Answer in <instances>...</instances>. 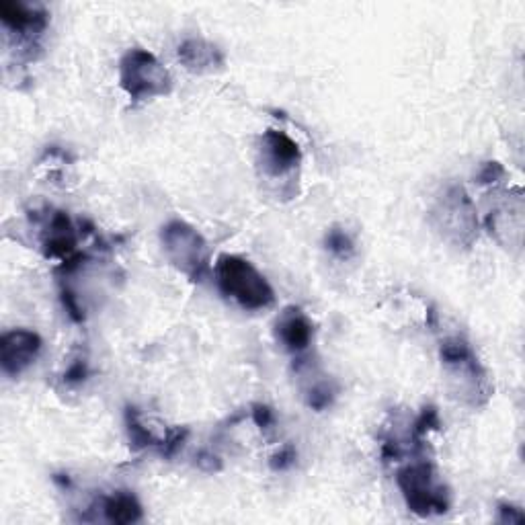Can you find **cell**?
Returning a JSON list of instances; mask_svg holds the SVG:
<instances>
[{
	"mask_svg": "<svg viewBox=\"0 0 525 525\" xmlns=\"http://www.w3.org/2000/svg\"><path fill=\"white\" fill-rule=\"evenodd\" d=\"M439 359L448 378V388L456 400L470 409L489 405L495 392L493 382L466 339L448 337L439 347Z\"/></svg>",
	"mask_w": 525,
	"mask_h": 525,
	"instance_id": "cell-1",
	"label": "cell"
},
{
	"mask_svg": "<svg viewBox=\"0 0 525 525\" xmlns=\"http://www.w3.org/2000/svg\"><path fill=\"white\" fill-rule=\"evenodd\" d=\"M431 228L452 247L468 251L478 240L480 222L472 197L462 185H448L435 197L429 212Z\"/></svg>",
	"mask_w": 525,
	"mask_h": 525,
	"instance_id": "cell-2",
	"label": "cell"
},
{
	"mask_svg": "<svg viewBox=\"0 0 525 525\" xmlns=\"http://www.w3.org/2000/svg\"><path fill=\"white\" fill-rule=\"evenodd\" d=\"M214 273L220 292L242 310L257 312L275 304L271 284L251 261L238 255H220Z\"/></svg>",
	"mask_w": 525,
	"mask_h": 525,
	"instance_id": "cell-3",
	"label": "cell"
},
{
	"mask_svg": "<svg viewBox=\"0 0 525 525\" xmlns=\"http://www.w3.org/2000/svg\"><path fill=\"white\" fill-rule=\"evenodd\" d=\"M119 87L134 103L173 93V76L152 52L132 48L119 60Z\"/></svg>",
	"mask_w": 525,
	"mask_h": 525,
	"instance_id": "cell-4",
	"label": "cell"
},
{
	"mask_svg": "<svg viewBox=\"0 0 525 525\" xmlns=\"http://www.w3.org/2000/svg\"><path fill=\"white\" fill-rule=\"evenodd\" d=\"M167 261L191 281H201L210 269V245L195 226L185 220H171L160 230Z\"/></svg>",
	"mask_w": 525,
	"mask_h": 525,
	"instance_id": "cell-5",
	"label": "cell"
},
{
	"mask_svg": "<svg viewBox=\"0 0 525 525\" xmlns=\"http://www.w3.org/2000/svg\"><path fill=\"white\" fill-rule=\"evenodd\" d=\"M396 484L402 497H405L407 507L413 513L421 517H431L450 511V491L446 484L439 480L435 468L427 460H419L400 468L396 474Z\"/></svg>",
	"mask_w": 525,
	"mask_h": 525,
	"instance_id": "cell-6",
	"label": "cell"
},
{
	"mask_svg": "<svg viewBox=\"0 0 525 525\" xmlns=\"http://www.w3.org/2000/svg\"><path fill=\"white\" fill-rule=\"evenodd\" d=\"M257 160L267 177L281 179L302 165V150L298 142L286 132L267 130L259 138Z\"/></svg>",
	"mask_w": 525,
	"mask_h": 525,
	"instance_id": "cell-7",
	"label": "cell"
},
{
	"mask_svg": "<svg viewBox=\"0 0 525 525\" xmlns=\"http://www.w3.org/2000/svg\"><path fill=\"white\" fill-rule=\"evenodd\" d=\"M0 21L5 29L19 39L25 48H37L39 39L50 25L46 9L27 3H15V0H0Z\"/></svg>",
	"mask_w": 525,
	"mask_h": 525,
	"instance_id": "cell-8",
	"label": "cell"
},
{
	"mask_svg": "<svg viewBox=\"0 0 525 525\" xmlns=\"http://www.w3.org/2000/svg\"><path fill=\"white\" fill-rule=\"evenodd\" d=\"M487 228L491 236L507 251H521L523 242V197L517 189L515 195H503L501 201L489 210Z\"/></svg>",
	"mask_w": 525,
	"mask_h": 525,
	"instance_id": "cell-9",
	"label": "cell"
},
{
	"mask_svg": "<svg viewBox=\"0 0 525 525\" xmlns=\"http://www.w3.org/2000/svg\"><path fill=\"white\" fill-rule=\"evenodd\" d=\"M44 341L35 331L29 329H13L7 331L0 339V366L3 372L11 378H19L25 370H29L42 353Z\"/></svg>",
	"mask_w": 525,
	"mask_h": 525,
	"instance_id": "cell-10",
	"label": "cell"
},
{
	"mask_svg": "<svg viewBox=\"0 0 525 525\" xmlns=\"http://www.w3.org/2000/svg\"><path fill=\"white\" fill-rule=\"evenodd\" d=\"M275 337L288 353L302 355L314 339L312 318L302 308L288 306L275 320Z\"/></svg>",
	"mask_w": 525,
	"mask_h": 525,
	"instance_id": "cell-11",
	"label": "cell"
},
{
	"mask_svg": "<svg viewBox=\"0 0 525 525\" xmlns=\"http://www.w3.org/2000/svg\"><path fill=\"white\" fill-rule=\"evenodd\" d=\"M78 236L74 224L66 212H54L42 234V251L48 259H58L62 263H72L76 253Z\"/></svg>",
	"mask_w": 525,
	"mask_h": 525,
	"instance_id": "cell-12",
	"label": "cell"
},
{
	"mask_svg": "<svg viewBox=\"0 0 525 525\" xmlns=\"http://www.w3.org/2000/svg\"><path fill=\"white\" fill-rule=\"evenodd\" d=\"M181 64L193 74H210L224 68V52L204 37H189L179 46Z\"/></svg>",
	"mask_w": 525,
	"mask_h": 525,
	"instance_id": "cell-13",
	"label": "cell"
},
{
	"mask_svg": "<svg viewBox=\"0 0 525 525\" xmlns=\"http://www.w3.org/2000/svg\"><path fill=\"white\" fill-rule=\"evenodd\" d=\"M103 517L115 525L138 523L144 517V509L138 497L130 491H115L101 501Z\"/></svg>",
	"mask_w": 525,
	"mask_h": 525,
	"instance_id": "cell-14",
	"label": "cell"
},
{
	"mask_svg": "<svg viewBox=\"0 0 525 525\" xmlns=\"http://www.w3.org/2000/svg\"><path fill=\"white\" fill-rule=\"evenodd\" d=\"M124 421H126V431H128V439H130V448L134 452H142L146 448H160V441L152 429L146 427L140 411L136 407H128L124 413Z\"/></svg>",
	"mask_w": 525,
	"mask_h": 525,
	"instance_id": "cell-15",
	"label": "cell"
},
{
	"mask_svg": "<svg viewBox=\"0 0 525 525\" xmlns=\"http://www.w3.org/2000/svg\"><path fill=\"white\" fill-rule=\"evenodd\" d=\"M325 249L333 257H337L341 261H347V259H351L355 255V242H353V238H351V234L347 230H343L339 226H333L325 234Z\"/></svg>",
	"mask_w": 525,
	"mask_h": 525,
	"instance_id": "cell-16",
	"label": "cell"
},
{
	"mask_svg": "<svg viewBox=\"0 0 525 525\" xmlns=\"http://www.w3.org/2000/svg\"><path fill=\"white\" fill-rule=\"evenodd\" d=\"M306 405L314 411H325L333 405L335 400V390L329 382H314L308 390H306Z\"/></svg>",
	"mask_w": 525,
	"mask_h": 525,
	"instance_id": "cell-17",
	"label": "cell"
},
{
	"mask_svg": "<svg viewBox=\"0 0 525 525\" xmlns=\"http://www.w3.org/2000/svg\"><path fill=\"white\" fill-rule=\"evenodd\" d=\"M441 429V421L437 415L435 407H425L421 411V415L415 421V429H413V439L415 441H423L431 431H439Z\"/></svg>",
	"mask_w": 525,
	"mask_h": 525,
	"instance_id": "cell-18",
	"label": "cell"
},
{
	"mask_svg": "<svg viewBox=\"0 0 525 525\" xmlns=\"http://www.w3.org/2000/svg\"><path fill=\"white\" fill-rule=\"evenodd\" d=\"M507 177V171L503 169L501 163H495V160H491V163H484L480 173H478V183L480 185H491V187H499Z\"/></svg>",
	"mask_w": 525,
	"mask_h": 525,
	"instance_id": "cell-19",
	"label": "cell"
},
{
	"mask_svg": "<svg viewBox=\"0 0 525 525\" xmlns=\"http://www.w3.org/2000/svg\"><path fill=\"white\" fill-rule=\"evenodd\" d=\"M298 460V452L294 446H284L279 452H275L269 460V466L275 470V472H284V470H290Z\"/></svg>",
	"mask_w": 525,
	"mask_h": 525,
	"instance_id": "cell-20",
	"label": "cell"
},
{
	"mask_svg": "<svg viewBox=\"0 0 525 525\" xmlns=\"http://www.w3.org/2000/svg\"><path fill=\"white\" fill-rule=\"evenodd\" d=\"M187 435H189L187 429H175V431H171V433L165 437V441L160 443V454H163L165 458H173V456L183 448V443H185Z\"/></svg>",
	"mask_w": 525,
	"mask_h": 525,
	"instance_id": "cell-21",
	"label": "cell"
},
{
	"mask_svg": "<svg viewBox=\"0 0 525 525\" xmlns=\"http://www.w3.org/2000/svg\"><path fill=\"white\" fill-rule=\"evenodd\" d=\"M87 376H89L87 359L78 357V359H74V361L70 363L68 370L64 372V382L70 384V386H76V384H83V382L87 380Z\"/></svg>",
	"mask_w": 525,
	"mask_h": 525,
	"instance_id": "cell-22",
	"label": "cell"
},
{
	"mask_svg": "<svg viewBox=\"0 0 525 525\" xmlns=\"http://www.w3.org/2000/svg\"><path fill=\"white\" fill-rule=\"evenodd\" d=\"M253 421L259 429L269 431L275 425V413L267 405H253Z\"/></svg>",
	"mask_w": 525,
	"mask_h": 525,
	"instance_id": "cell-23",
	"label": "cell"
},
{
	"mask_svg": "<svg viewBox=\"0 0 525 525\" xmlns=\"http://www.w3.org/2000/svg\"><path fill=\"white\" fill-rule=\"evenodd\" d=\"M62 302H64V308H66L68 316H70L74 322H80V320L85 318L83 308L78 306V300H76V296H74L72 292H64V294H62Z\"/></svg>",
	"mask_w": 525,
	"mask_h": 525,
	"instance_id": "cell-24",
	"label": "cell"
},
{
	"mask_svg": "<svg viewBox=\"0 0 525 525\" xmlns=\"http://www.w3.org/2000/svg\"><path fill=\"white\" fill-rule=\"evenodd\" d=\"M523 513L519 507H513V505H499V521L501 523H523Z\"/></svg>",
	"mask_w": 525,
	"mask_h": 525,
	"instance_id": "cell-25",
	"label": "cell"
},
{
	"mask_svg": "<svg viewBox=\"0 0 525 525\" xmlns=\"http://www.w3.org/2000/svg\"><path fill=\"white\" fill-rule=\"evenodd\" d=\"M197 466L208 470V472H218L220 470V460H218V456H212V454L204 452L197 458Z\"/></svg>",
	"mask_w": 525,
	"mask_h": 525,
	"instance_id": "cell-26",
	"label": "cell"
}]
</instances>
